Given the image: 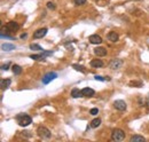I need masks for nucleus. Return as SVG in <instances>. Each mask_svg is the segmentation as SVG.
<instances>
[{
  "instance_id": "obj_3",
  "label": "nucleus",
  "mask_w": 149,
  "mask_h": 142,
  "mask_svg": "<svg viewBox=\"0 0 149 142\" xmlns=\"http://www.w3.org/2000/svg\"><path fill=\"white\" fill-rule=\"evenodd\" d=\"M125 139V133L123 130L116 128L111 132V140L113 141H123Z\"/></svg>"
},
{
  "instance_id": "obj_9",
  "label": "nucleus",
  "mask_w": 149,
  "mask_h": 142,
  "mask_svg": "<svg viewBox=\"0 0 149 142\" xmlns=\"http://www.w3.org/2000/svg\"><path fill=\"white\" fill-rule=\"evenodd\" d=\"M82 94H83V96H85V97H92V96L95 94V92H94V89H92L91 87H85V88L82 89Z\"/></svg>"
},
{
  "instance_id": "obj_2",
  "label": "nucleus",
  "mask_w": 149,
  "mask_h": 142,
  "mask_svg": "<svg viewBox=\"0 0 149 142\" xmlns=\"http://www.w3.org/2000/svg\"><path fill=\"white\" fill-rule=\"evenodd\" d=\"M37 133H38L39 138H41V139H44V140L51 139V137H52L51 131H49L47 127H45V126H39L38 130H37Z\"/></svg>"
},
{
  "instance_id": "obj_22",
  "label": "nucleus",
  "mask_w": 149,
  "mask_h": 142,
  "mask_svg": "<svg viewBox=\"0 0 149 142\" xmlns=\"http://www.w3.org/2000/svg\"><path fill=\"white\" fill-rule=\"evenodd\" d=\"M30 48H31L32 51H40V52L44 51L39 45H36V44H31V45H30Z\"/></svg>"
},
{
  "instance_id": "obj_16",
  "label": "nucleus",
  "mask_w": 149,
  "mask_h": 142,
  "mask_svg": "<svg viewBox=\"0 0 149 142\" xmlns=\"http://www.w3.org/2000/svg\"><path fill=\"white\" fill-rule=\"evenodd\" d=\"M91 65L93 68H101L103 65V62L101 60H92L91 61Z\"/></svg>"
},
{
  "instance_id": "obj_19",
  "label": "nucleus",
  "mask_w": 149,
  "mask_h": 142,
  "mask_svg": "<svg viewBox=\"0 0 149 142\" xmlns=\"http://www.w3.org/2000/svg\"><path fill=\"white\" fill-rule=\"evenodd\" d=\"M101 125V119L100 118H95V119H93L92 121H91V127L92 128H96V127H99Z\"/></svg>"
},
{
  "instance_id": "obj_20",
  "label": "nucleus",
  "mask_w": 149,
  "mask_h": 142,
  "mask_svg": "<svg viewBox=\"0 0 149 142\" xmlns=\"http://www.w3.org/2000/svg\"><path fill=\"white\" fill-rule=\"evenodd\" d=\"M30 58L36 60V61H40V60H45V56H44V54L41 53V54H34V55H31Z\"/></svg>"
},
{
  "instance_id": "obj_17",
  "label": "nucleus",
  "mask_w": 149,
  "mask_h": 142,
  "mask_svg": "<svg viewBox=\"0 0 149 142\" xmlns=\"http://www.w3.org/2000/svg\"><path fill=\"white\" fill-rule=\"evenodd\" d=\"M130 141L131 142H145L146 141V139H145L144 137H141V135H133V137H131Z\"/></svg>"
},
{
  "instance_id": "obj_12",
  "label": "nucleus",
  "mask_w": 149,
  "mask_h": 142,
  "mask_svg": "<svg viewBox=\"0 0 149 142\" xmlns=\"http://www.w3.org/2000/svg\"><path fill=\"white\" fill-rule=\"evenodd\" d=\"M118 34L115 32V31H111V32H109L108 33V36H107V39L109 40V41H111V43H116L117 40H118Z\"/></svg>"
},
{
  "instance_id": "obj_15",
  "label": "nucleus",
  "mask_w": 149,
  "mask_h": 142,
  "mask_svg": "<svg viewBox=\"0 0 149 142\" xmlns=\"http://www.w3.org/2000/svg\"><path fill=\"white\" fill-rule=\"evenodd\" d=\"M71 96H72L73 99H77V97H80V96H83V94H82V91H79L78 88H72V91H71Z\"/></svg>"
},
{
  "instance_id": "obj_23",
  "label": "nucleus",
  "mask_w": 149,
  "mask_h": 142,
  "mask_svg": "<svg viewBox=\"0 0 149 142\" xmlns=\"http://www.w3.org/2000/svg\"><path fill=\"white\" fill-rule=\"evenodd\" d=\"M72 68H75L77 71H80V72H83V73H85V68L84 67H82V65H78V64H73L72 65Z\"/></svg>"
},
{
  "instance_id": "obj_25",
  "label": "nucleus",
  "mask_w": 149,
  "mask_h": 142,
  "mask_svg": "<svg viewBox=\"0 0 149 142\" xmlns=\"http://www.w3.org/2000/svg\"><path fill=\"white\" fill-rule=\"evenodd\" d=\"M85 2H86V0H75V3L77 6H83V5H85Z\"/></svg>"
},
{
  "instance_id": "obj_7",
  "label": "nucleus",
  "mask_w": 149,
  "mask_h": 142,
  "mask_svg": "<svg viewBox=\"0 0 149 142\" xmlns=\"http://www.w3.org/2000/svg\"><path fill=\"white\" fill-rule=\"evenodd\" d=\"M19 29H20V25H19L16 22H14V21H10V22H8V23H7V25H6V31L15 32V31H17Z\"/></svg>"
},
{
  "instance_id": "obj_24",
  "label": "nucleus",
  "mask_w": 149,
  "mask_h": 142,
  "mask_svg": "<svg viewBox=\"0 0 149 142\" xmlns=\"http://www.w3.org/2000/svg\"><path fill=\"white\" fill-rule=\"evenodd\" d=\"M130 86H134V87H141V86H142V83H141V82H131V83H130Z\"/></svg>"
},
{
  "instance_id": "obj_13",
  "label": "nucleus",
  "mask_w": 149,
  "mask_h": 142,
  "mask_svg": "<svg viewBox=\"0 0 149 142\" xmlns=\"http://www.w3.org/2000/svg\"><path fill=\"white\" fill-rule=\"evenodd\" d=\"M10 84H12V80L10 79H1L0 80V87H1V89L8 88L10 86Z\"/></svg>"
},
{
  "instance_id": "obj_27",
  "label": "nucleus",
  "mask_w": 149,
  "mask_h": 142,
  "mask_svg": "<svg viewBox=\"0 0 149 142\" xmlns=\"http://www.w3.org/2000/svg\"><path fill=\"white\" fill-rule=\"evenodd\" d=\"M47 8H49V9H55V6H54L53 2H47Z\"/></svg>"
},
{
  "instance_id": "obj_29",
  "label": "nucleus",
  "mask_w": 149,
  "mask_h": 142,
  "mask_svg": "<svg viewBox=\"0 0 149 142\" xmlns=\"http://www.w3.org/2000/svg\"><path fill=\"white\" fill-rule=\"evenodd\" d=\"M95 79L96 80H100V82H103V80H106L103 77H101V76H95Z\"/></svg>"
},
{
  "instance_id": "obj_4",
  "label": "nucleus",
  "mask_w": 149,
  "mask_h": 142,
  "mask_svg": "<svg viewBox=\"0 0 149 142\" xmlns=\"http://www.w3.org/2000/svg\"><path fill=\"white\" fill-rule=\"evenodd\" d=\"M56 77H58V73H56V72H48V73H46V75L43 77L41 82H43V84L47 85V84H49L52 80H54Z\"/></svg>"
},
{
  "instance_id": "obj_26",
  "label": "nucleus",
  "mask_w": 149,
  "mask_h": 142,
  "mask_svg": "<svg viewBox=\"0 0 149 142\" xmlns=\"http://www.w3.org/2000/svg\"><path fill=\"white\" fill-rule=\"evenodd\" d=\"M91 115H93V116H95V115L99 114V109H96V108H93V109H91Z\"/></svg>"
},
{
  "instance_id": "obj_14",
  "label": "nucleus",
  "mask_w": 149,
  "mask_h": 142,
  "mask_svg": "<svg viewBox=\"0 0 149 142\" xmlns=\"http://www.w3.org/2000/svg\"><path fill=\"white\" fill-rule=\"evenodd\" d=\"M16 47H15V45H13V44H2L1 45V49L2 51H5V52H9V51H13V49H15Z\"/></svg>"
},
{
  "instance_id": "obj_18",
  "label": "nucleus",
  "mask_w": 149,
  "mask_h": 142,
  "mask_svg": "<svg viewBox=\"0 0 149 142\" xmlns=\"http://www.w3.org/2000/svg\"><path fill=\"white\" fill-rule=\"evenodd\" d=\"M12 69H13V72H14L15 76L21 75V72H22V68H21L20 65H17V64H14V65L12 67Z\"/></svg>"
},
{
  "instance_id": "obj_30",
  "label": "nucleus",
  "mask_w": 149,
  "mask_h": 142,
  "mask_svg": "<svg viewBox=\"0 0 149 142\" xmlns=\"http://www.w3.org/2000/svg\"><path fill=\"white\" fill-rule=\"evenodd\" d=\"M8 68H9V63H7V64H5V65L1 67L2 70H8Z\"/></svg>"
},
{
  "instance_id": "obj_5",
  "label": "nucleus",
  "mask_w": 149,
  "mask_h": 142,
  "mask_svg": "<svg viewBox=\"0 0 149 142\" xmlns=\"http://www.w3.org/2000/svg\"><path fill=\"white\" fill-rule=\"evenodd\" d=\"M122 65H123V61L119 60V58H114V60H111V62L109 63V67H110V69H113V70H118V69L122 68Z\"/></svg>"
},
{
  "instance_id": "obj_11",
  "label": "nucleus",
  "mask_w": 149,
  "mask_h": 142,
  "mask_svg": "<svg viewBox=\"0 0 149 142\" xmlns=\"http://www.w3.org/2000/svg\"><path fill=\"white\" fill-rule=\"evenodd\" d=\"M94 54L96 56H106L107 55V49L104 47H96L94 49Z\"/></svg>"
},
{
  "instance_id": "obj_8",
  "label": "nucleus",
  "mask_w": 149,
  "mask_h": 142,
  "mask_svg": "<svg viewBox=\"0 0 149 142\" xmlns=\"http://www.w3.org/2000/svg\"><path fill=\"white\" fill-rule=\"evenodd\" d=\"M47 33V29L46 28H43V29H38L34 33H33V38L34 39H40L43 37H45Z\"/></svg>"
},
{
  "instance_id": "obj_6",
  "label": "nucleus",
  "mask_w": 149,
  "mask_h": 142,
  "mask_svg": "<svg viewBox=\"0 0 149 142\" xmlns=\"http://www.w3.org/2000/svg\"><path fill=\"white\" fill-rule=\"evenodd\" d=\"M114 107H115L117 110H119V111H124V110H126V108H127L125 101H123V100H117V101H115V102H114Z\"/></svg>"
},
{
  "instance_id": "obj_21",
  "label": "nucleus",
  "mask_w": 149,
  "mask_h": 142,
  "mask_svg": "<svg viewBox=\"0 0 149 142\" xmlns=\"http://www.w3.org/2000/svg\"><path fill=\"white\" fill-rule=\"evenodd\" d=\"M139 103H140V106L141 107H147V106H149V100H147V99H140L139 100Z\"/></svg>"
},
{
  "instance_id": "obj_28",
  "label": "nucleus",
  "mask_w": 149,
  "mask_h": 142,
  "mask_svg": "<svg viewBox=\"0 0 149 142\" xmlns=\"http://www.w3.org/2000/svg\"><path fill=\"white\" fill-rule=\"evenodd\" d=\"M1 38H6V39H12V40L14 39V37H10V36H7V34H6V36H5V34H1Z\"/></svg>"
},
{
  "instance_id": "obj_10",
  "label": "nucleus",
  "mask_w": 149,
  "mask_h": 142,
  "mask_svg": "<svg viewBox=\"0 0 149 142\" xmlns=\"http://www.w3.org/2000/svg\"><path fill=\"white\" fill-rule=\"evenodd\" d=\"M89 43L91 44H94V45H99V44L102 43V38L100 36H98V34H92L89 37Z\"/></svg>"
},
{
  "instance_id": "obj_1",
  "label": "nucleus",
  "mask_w": 149,
  "mask_h": 142,
  "mask_svg": "<svg viewBox=\"0 0 149 142\" xmlns=\"http://www.w3.org/2000/svg\"><path fill=\"white\" fill-rule=\"evenodd\" d=\"M16 119H17V123H19V125H20V126H23V127H25V126H29L30 124H31V121H32L31 117H30L29 115H27V114L17 115Z\"/></svg>"
},
{
  "instance_id": "obj_31",
  "label": "nucleus",
  "mask_w": 149,
  "mask_h": 142,
  "mask_svg": "<svg viewBox=\"0 0 149 142\" xmlns=\"http://www.w3.org/2000/svg\"><path fill=\"white\" fill-rule=\"evenodd\" d=\"M21 38H27V33H23V34L21 36Z\"/></svg>"
}]
</instances>
